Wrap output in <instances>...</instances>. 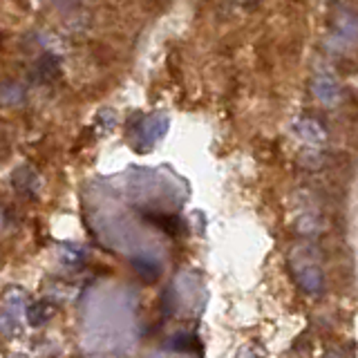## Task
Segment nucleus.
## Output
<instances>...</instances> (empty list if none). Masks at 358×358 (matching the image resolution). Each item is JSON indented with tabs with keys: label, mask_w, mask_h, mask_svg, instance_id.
Returning <instances> with one entry per match:
<instances>
[{
	"label": "nucleus",
	"mask_w": 358,
	"mask_h": 358,
	"mask_svg": "<svg viewBox=\"0 0 358 358\" xmlns=\"http://www.w3.org/2000/svg\"><path fill=\"white\" fill-rule=\"evenodd\" d=\"M302 253V260H291L294 262V266H300V271H298V282L300 287L307 291V294H318L320 287H322V273H320V268L316 264V260H307V253L309 249L305 251H300Z\"/></svg>",
	"instance_id": "f257e3e1"
},
{
	"label": "nucleus",
	"mask_w": 358,
	"mask_h": 358,
	"mask_svg": "<svg viewBox=\"0 0 358 358\" xmlns=\"http://www.w3.org/2000/svg\"><path fill=\"white\" fill-rule=\"evenodd\" d=\"M168 128V119L166 117H148L145 121L139 123V148L137 150H148L150 145L162 137Z\"/></svg>",
	"instance_id": "f03ea898"
},
{
	"label": "nucleus",
	"mask_w": 358,
	"mask_h": 358,
	"mask_svg": "<svg viewBox=\"0 0 358 358\" xmlns=\"http://www.w3.org/2000/svg\"><path fill=\"white\" fill-rule=\"evenodd\" d=\"M311 90L320 101H324V103H331V101H336V96H338V85L334 83V78L324 76V74L313 78Z\"/></svg>",
	"instance_id": "7ed1b4c3"
},
{
	"label": "nucleus",
	"mask_w": 358,
	"mask_h": 358,
	"mask_svg": "<svg viewBox=\"0 0 358 358\" xmlns=\"http://www.w3.org/2000/svg\"><path fill=\"white\" fill-rule=\"evenodd\" d=\"M36 74L43 83H50V81H54V78H59V74H61L59 59L52 54H43L36 61Z\"/></svg>",
	"instance_id": "20e7f679"
},
{
	"label": "nucleus",
	"mask_w": 358,
	"mask_h": 358,
	"mask_svg": "<svg viewBox=\"0 0 358 358\" xmlns=\"http://www.w3.org/2000/svg\"><path fill=\"white\" fill-rule=\"evenodd\" d=\"M296 132L298 137H302L305 141H311V143H320L324 139V128L316 119H302L296 123Z\"/></svg>",
	"instance_id": "39448f33"
},
{
	"label": "nucleus",
	"mask_w": 358,
	"mask_h": 358,
	"mask_svg": "<svg viewBox=\"0 0 358 358\" xmlns=\"http://www.w3.org/2000/svg\"><path fill=\"white\" fill-rule=\"evenodd\" d=\"M52 307L48 305V302H34V305L29 307V324H34V327H38V324H43L45 320H48L52 316Z\"/></svg>",
	"instance_id": "423d86ee"
},
{
	"label": "nucleus",
	"mask_w": 358,
	"mask_h": 358,
	"mask_svg": "<svg viewBox=\"0 0 358 358\" xmlns=\"http://www.w3.org/2000/svg\"><path fill=\"white\" fill-rule=\"evenodd\" d=\"M134 268H137V273L145 280H155L159 275V266L152 260H134Z\"/></svg>",
	"instance_id": "0eeeda50"
},
{
	"label": "nucleus",
	"mask_w": 358,
	"mask_h": 358,
	"mask_svg": "<svg viewBox=\"0 0 358 358\" xmlns=\"http://www.w3.org/2000/svg\"><path fill=\"white\" fill-rule=\"evenodd\" d=\"M54 3L59 9H74V7H78L81 0H54Z\"/></svg>",
	"instance_id": "6e6552de"
},
{
	"label": "nucleus",
	"mask_w": 358,
	"mask_h": 358,
	"mask_svg": "<svg viewBox=\"0 0 358 358\" xmlns=\"http://www.w3.org/2000/svg\"><path fill=\"white\" fill-rule=\"evenodd\" d=\"M235 3H238V5H242V7H246V9H249V7H255L257 3H260V0H235Z\"/></svg>",
	"instance_id": "1a4fd4ad"
}]
</instances>
